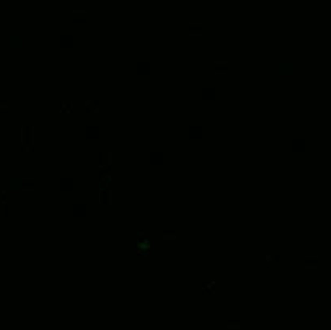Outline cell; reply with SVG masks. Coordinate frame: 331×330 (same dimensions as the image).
Segmentation results:
<instances>
[{"label": "cell", "instance_id": "1", "mask_svg": "<svg viewBox=\"0 0 331 330\" xmlns=\"http://www.w3.org/2000/svg\"><path fill=\"white\" fill-rule=\"evenodd\" d=\"M99 194H100V201L104 202V204L108 202V201H110V188H108V185L104 186V188H102V191H100Z\"/></svg>", "mask_w": 331, "mask_h": 330}, {"label": "cell", "instance_id": "2", "mask_svg": "<svg viewBox=\"0 0 331 330\" xmlns=\"http://www.w3.org/2000/svg\"><path fill=\"white\" fill-rule=\"evenodd\" d=\"M215 71H220V73L228 71V65L226 63H215Z\"/></svg>", "mask_w": 331, "mask_h": 330}, {"label": "cell", "instance_id": "3", "mask_svg": "<svg viewBox=\"0 0 331 330\" xmlns=\"http://www.w3.org/2000/svg\"><path fill=\"white\" fill-rule=\"evenodd\" d=\"M21 186L26 188V189H32L34 188V181L32 180H23V181H21Z\"/></svg>", "mask_w": 331, "mask_h": 330}, {"label": "cell", "instance_id": "4", "mask_svg": "<svg viewBox=\"0 0 331 330\" xmlns=\"http://www.w3.org/2000/svg\"><path fill=\"white\" fill-rule=\"evenodd\" d=\"M305 264H307V266L315 267V266H318V259L317 257H305Z\"/></svg>", "mask_w": 331, "mask_h": 330}, {"label": "cell", "instance_id": "5", "mask_svg": "<svg viewBox=\"0 0 331 330\" xmlns=\"http://www.w3.org/2000/svg\"><path fill=\"white\" fill-rule=\"evenodd\" d=\"M86 108H87L89 112H96L97 108H99V105H97V102H96V101H91V102L87 104V105H86Z\"/></svg>", "mask_w": 331, "mask_h": 330}, {"label": "cell", "instance_id": "6", "mask_svg": "<svg viewBox=\"0 0 331 330\" xmlns=\"http://www.w3.org/2000/svg\"><path fill=\"white\" fill-rule=\"evenodd\" d=\"M163 238H176V232H163Z\"/></svg>", "mask_w": 331, "mask_h": 330}, {"label": "cell", "instance_id": "7", "mask_svg": "<svg viewBox=\"0 0 331 330\" xmlns=\"http://www.w3.org/2000/svg\"><path fill=\"white\" fill-rule=\"evenodd\" d=\"M266 260H268V262H278L279 257L278 256H266Z\"/></svg>", "mask_w": 331, "mask_h": 330}, {"label": "cell", "instance_id": "8", "mask_svg": "<svg viewBox=\"0 0 331 330\" xmlns=\"http://www.w3.org/2000/svg\"><path fill=\"white\" fill-rule=\"evenodd\" d=\"M212 285H213V282H210V285H205V283H204L202 286H204V290H205L207 293H212Z\"/></svg>", "mask_w": 331, "mask_h": 330}]
</instances>
